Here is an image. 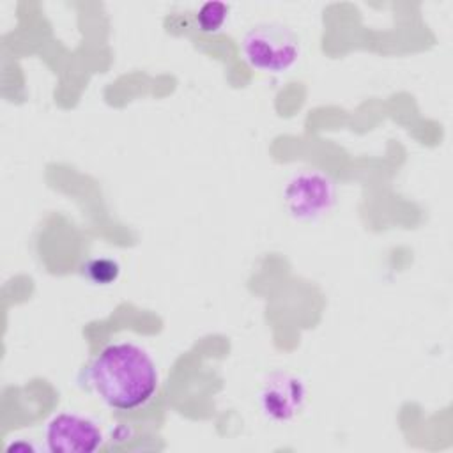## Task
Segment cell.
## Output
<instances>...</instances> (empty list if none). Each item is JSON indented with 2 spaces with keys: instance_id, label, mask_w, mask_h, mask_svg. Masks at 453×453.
Instances as JSON below:
<instances>
[{
  "instance_id": "cell-1",
  "label": "cell",
  "mask_w": 453,
  "mask_h": 453,
  "mask_svg": "<svg viewBox=\"0 0 453 453\" xmlns=\"http://www.w3.org/2000/svg\"><path fill=\"white\" fill-rule=\"evenodd\" d=\"M85 379L115 411H134L156 393L159 375L150 356L131 342L106 345L87 366Z\"/></svg>"
},
{
  "instance_id": "cell-2",
  "label": "cell",
  "mask_w": 453,
  "mask_h": 453,
  "mask_svg": "<svg viewBox=\"0 0 453 453\" xmlns=\"http://www.w3.org/2000/svg\"><path fill=\"white\" fill-rule=\"evenodd\" d=\"M242 53L251 67L280 74L297 62L301 41L292 28L281 23H260L244 34Z\"/></svg>"
},
{
  "instance_id": "cell-3",
  "label": "cell",
  "mask_w": 453,
  "mask_h": 453,
  "mask_svg": "<svg viewBox=\"0 0 453 453\" xmlns=\"http://www.w3.org/2000/svg\"><path fill=\"white\" fill-rule=\"evenodd\" d=\"M103 442V434L88 418L62 412L46 426V444L53 453H90Z\"/></svg>"
},
{
  "instance_id": "cell-7",
  "label": "cell",
  "mask_w": 453,
  "mask_h": 453,
  "mask_svg": "<svg viewBox=\"0 0 453 453\" xmlns=\"http://www.w3.org/2000/svg\"><path fill=\"white\" fill-rule=\"evenodd\" d=\"M228 18V5L223 2H205L196 14V23L203 32H216Z\"/></svg>"
},
{
  "instance_id": "cell-4",
  "label": "cell",
  "mask_w": 453,
  "mask_h": 453,
  "mask_svg": "<svg viewBox=\"0 0 453 453\" xmlns=\"http://www.w3.org/2000/svg\"><path fill=\"white\" fill-rule=\"evenodd\" d=\"M334 200L333 182L319 172H303L296 175L287 189L285 202L292 216L311 219L331 207Z\"/></svg>"
},
{
  "instance_id": "cell-6",
  "label": "cell",
  "mask_w": 453,
  "mask_h": 453,
  "mask_svg": "<svg viewBox=\"0 0 453 453\" xmlns=\"http://www.w3.org/2000/svg\"><path fill=\"white\" fill-rule=\"evenodd\" d=\"M83 276L94 285H110L117 281L120 274V265L113 258H92L83 264Z\"/></svg>"
},
{
  "instance_id": "cell-5",
  "label": "cell",
  "mask_w": 453,
  "mask_h": 453,
  "mask_svg": "<svg viewBox=\"0 0 453 453\" xmlns=\"http://www.w3.org/2000/svg\"><path fill=\"white\" fill-rule=\"evenodd\" d=\"M304 386L288 373H273L264 384L260 402L264 412L273 419H290L303 405Z\"/></svg>"
}]
</instances>
